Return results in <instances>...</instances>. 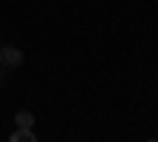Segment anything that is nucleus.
I'll return each mask as SVG.
<instances>
[{
	"label": "nucleus",
	"instance_id": "nucleus-2",
	"mask_svg": "<svg viewBox=\"0 0 158 142\" xmlns=\"http://www.w3.org/2000/svg\"><path fill=\"white\" fill-rule=\"evenodd\" d=\"M13 142H35L32 126H16V133H13Z\"/></svg>",
	"mask_w": 158,
	"mask_h": 142
},
{
	"label": "nucleus",
	"instance_id": "nucleus-4",
	"mask_svg": "<svg viewBox=\"0 0 158 142\" xmlns=\"http://www.w3.org/2000/svg\"><path fill=\"white\" fill-rule=\"evenodd\" d=\"M0 85H3V67H0Z\"/></svg>",
	"mask_w": 158,
	"mask_h": 142
},
{
	"label": "nucleus",
	"instance_id": "nucleus-1",
	"mask_svg": "<svg viewBox=\"0 0 158 142\" xmlns=\"http://www.w3.org/2000/svg\"><path fill=\"white\" fill-rule=\"evenodd\" d=\"M22 51L19 47H10V44H0V67L3 70H16V67H22Z\"/></svg>",
	"mask_w": 158,
	"mask_h": 142
},
{
	"label": "nucleus",
	"instance_id": "nucleus-3",
	"mask_svg": "<svg viewBox=\"0 0 158 142\" xmlns=\"http://www.w3.org/2000/svg\"><path fill=\"white\" fill-rule=\"evenodd\" d=\"M35 123V114L32 111H19L16 114V126H32Z\"/></svg>",
	"mask_w": 158,
	"mask_h": 142
}]
</instances>
